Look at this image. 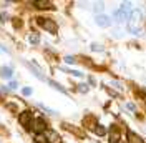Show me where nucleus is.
Masks as SVG:
<instances>
[{"mask_svg":"<svg viewBox=\"0 0 146 143\" xmlns=\"http://www.w3.org/2000/svg\"><path fill=\"white\" fill-rule=\"evenodd\" d=\"M141 25H143V12L139 9L131 10V13L128 17V30L131 33H135V35H139Z\"/></svg>","mask_w":146,"mask_h":143,"instance_id":"1","label":"nucleus"},{"mask_svg":"<svg viewBox=\"0 0 146 143\" xmlns=\"http://www.w3.org/2000/svg\"><path fill=\"white\" fill-rule=\"evenodd\" d=\"M129 7H131V3L128 2V3H123V5L115 12V18H116V22H125V20H128L129 13H131V12H129Z\"/></svg>","mask_w":146,"mask_h":143,"instance_id":"2","label":"nucleus"},{"mask_svg":"<svg viewBox=\"0 0 146 143\" xmlns=\"http://www.w3.org/2000/svg\"><path fill=\"white\" fill-rule=\"evenodd\" d=\"M32 128H33V132L36 135H42L46 132V123L42 120V118H35L33 122H32Z\"/></svg>","mask_w":146,"mask_h":143,"instance_id":"3","label":"nucleus"},{"mask_svg":"<svg viewBox=\"0 0 146 143\" xmlns=\"http://www.w3.org/2000/svg\"><path fill=\"white\" fill-rule=\"evenodd\" d=\"M38 25H42L45 30L52 32V33L56 32V25H55V22H52L50 18H38Z\"/></svg>","mask_w":146,"mask_h":143,"instance_id":"4","label":"nucleus"},{"mask_svg":"<svg viewBox=\"0 0 146 143\" xmlns=\"http://www.w3.org/2000/svg\"><path fill=\"white\" fill-rule=\"evenodd\" d=\"M95 22H96V25H100V27H110V25H111V20H110L108 15H96Z\"/></svg>","mask_w":146,"mask_h":143,"instance_id":"5","label":"nucleus"},{"mask_svg":"<svg viewBox=\"0 0 146 143\" xmlns=\"http://www.w3.org/2000/svg\"><path fill=\"white\" fill-rule=\"evenodd\" d=\"M32 120V112L30 110H27V112H23L22 115H20V123L23 126H28V122Z\"/></svg>","mask_w":146,"mask_h":143,"instance_id":"6","label":"nucleus"},{"mask_svg":"<svg viewBox=\"0 0 146 143\" xmlns=\"http://www.w3.org/2000/svg\"><path fill=\"white\" fill-rule=\"evenodd\" d=\"M33 5H36V9H52V2H46V0L33 2Z\"/></svg>","mask_w":146,"mask_h":143,"instance_id":"7","label":"nucleus"},{"mask_svg":"<svg viewBox=\"0 0 146 143\" xmlns=\"http://www.w3.org/2000/svg\"><path fill=\"white\" fill-rule=\"evenodd\" d=\"M128 138H129V143H143V142H141V138H138L133 132H129V133H128Z\"/></svg>","mask_w":146,"mask_h":143,"instance_id":"8","label":"nucleus"},{"mask_svg":"<svg viewBox=\"0 0 146 143\" xmlns=\"http://www.w3.org/2000/svg\"><path fill=\"white\" fill-rule=\"evenodd\" d=\"M46 82H48V83H50V85H52V87H53V88L60 90V92H62V93H66V90H65L63 87H62V85H58V83H56V82H52V80H46Z\"/></svg>","mask_w":146,"mask_h":143,"instance_id":"9","label":"nucleus"},{"mask_svg":"<svg viewBox=\"0 0 146 143\" xmlns=\"http://www.w3.org/2000/svg\"><path fill=\"white\" fill-rule=\"evenodd\" d=\"M2 75H3V77H5V78H10V77H12V70H10L9 67H2Z\"/></svg>","mask_w":146,"mask_h":143,"instance_id":"10","label":"nucleus"},{"mask_svg":"<svg viewBox=\"0 0 146 143\" xmlns=\"http://www.w3.org/2000/svg\"><path fill=\"white\" fill-rule=\"evenodd\" d=\"M118 140H119V133L116 132V130H115V132L111 130V140H110V142L111 143H118Z\"/></svg>","mask_w":146,"mask_h":143,"instance_id":"11","label":"nucleus"},{"mask_svg":"<svg viewBox=\"0 0 146 143\" xmlns=\"http://www.w3.org/2000/svg\"><path fill=\"white\" fill-rule=\"evenodd\" d=\"M35 143H48V140L45 138V135L42 133V135H36L35 136Z\"/></svg>","mask_w":146,"mask_h":143,"instance_id":"12","label":"nucleus"},{"mask_svg":"<svg viewBox=\"0 0 146 143\" xmlns=\"http://www.w3.org/2000/svg\"><path fill=\"white\" fill-rule=\"evenodd\" d=\"M38 35L36 33H32V35H28V42H32V43H38Z\"/></svg>","mask_w":146,"mask_h":143,"instance_id":"13","label":"nucleus"},{"mask_svg":"<svg viewBox=\"0 0 146 143\" xmlns=\"http://www.w3.org/2000/svg\"><path fill=\"white\" fill-rule=\"evenodd\" d=\"M70 75H73V77H83V73L82 72H78V70H66Z\"/></svg>","mask_w":146,"mask_h":143,"instance_id":"14","label":"nucleus"},{"mask_svg":"<svg viewBox=\"0 0 146 143\" xmlns=\"http://www.w3.org/2000/svg\"><path fill=\"white\" fill-rule=\"evenodd\" d=\"M95 132H96V135H105V133H106V130H105L101 125H98V128H96Z\"/></svg>","mask_w":146,"mask_h":143,"instance_id":"15","label":"nucleus"},{"mask_svg":"<svg viewBox=\"0 0 146 143\" xmlns=\"http://www.w3.org/2000/svg\"><path fill=\"white\" fill-rule=\"evenodd\" d=\"M65 62H66V63H75L76 60H75L73 57H65Z\"/></svg>","mask_w":146,"mask_h":143,"instance_id":"16","label":"nucleus"},{"mask_svg":"<svg viewBox=\"0 0 146 143\" xmlns=\"http://www.w3.org/2000/svg\"><path fill=\"white\" fill-rule=\"evenodd\" d=\"M22 93H23V95H32V88H23V92H22Z\"/></svg>","mask_w":146,"mask_h":143,"instance_id":"17","label":"nucleus"},{"mask_svg":"<svg viewBox=\"0 0 146 143\" xmlns=\"http://www.w3.org/2000/svg\"><path fill=\"white\" fill-rule=\"evenodd\" d=\"M80 92H83V93H85V92H88V87H86V85H80Z\"/></svg>","mask_w":146,"mask_h":143,"instance_id":"18","label":"nucleus"},{"mask_svg":"<svg viewBox=\"0 0 146 143\" xmlns=\"http://www.w3.org/2000/svg\"><path fill=\"white\" fill-rule=\"evenodd\" d=\"M9 87H10L12 90H15V88H17V82H12V83H10Z\"/></svg>","mask_w":146,"mask_h":143,"instance_id":"19","label":"nucleus"}]
</instances>
